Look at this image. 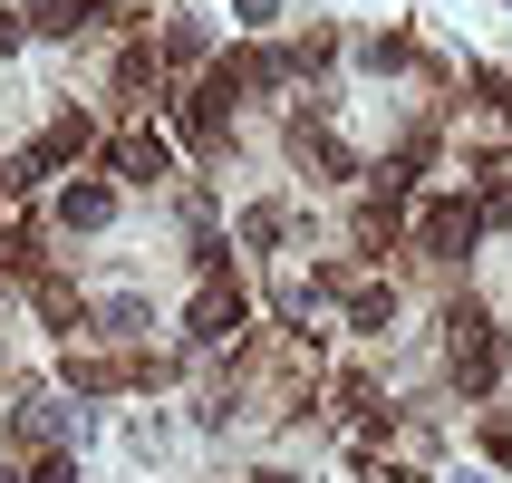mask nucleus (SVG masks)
Segmentation results:
<instances>
[{
	"label": "nucleus",
	"mask_w": 512,
	"mask_h": 483,
	"mask_svg": "<svg viewBox=\"0 0 512 483\" xmlns=\"http://www.w3.org/2000/svg\"><path fill=\"white\" fill-rule=\"evenodd\" d=\"M445 329H455V387H464V397H493V387H503V368H512V339L474 310V300H455V310H445Z\"/></svg>",
	"instance_id": "f257e3e1"
},
{
	"label": "nucleus",
	"mask_w": 512,
	"mask_h": 483,
	"mask_svg": "<svg viewBox=\"0 0 512 483\" xmlns=\"http://www.w3.org/2000/svg\"><path fill=\"white\" fill-rule=\"evenodd\" d=\"M29 483H78V464H68V455H39V474H29Z\"/></svg>",
	"instance_id": "9d476101"
},
{
	"label": "nucleus",
	"mask_w": 512,
	"mask_h": 483,
	"mask_svg": "<svg viewBox=\"0 0 512 483\" xmlns=\"http://www.w3.org/2000/svg\"><path fill=\"white\" fill-rule=\"evenodd\" d=\"M39 310H49L58 329H87V300H78L68 281H39Z\"/></svg>",
	"instance_id": "0eeeda50"
},
{
	"label": "nucleus",
	"mask_w": 512,
	"mask_h": 483,
	"mask_svg": "<svg viewBox=\"0 0 512 483\" xmlns=\"http://www.w3.org/2000/svg\"><path fill=\"white\" fill-rule=\"evenodd\" d=\"M281 232H290L281 203H252V213H242V242H281Z\"/></svg>",
	"instance_id": "1a4fd4ad"
},
{
	"label": "nucleus",
	"mask_w": 512,
	"mask_h": 483,
	"mask_svg": "<svg viewBox=\"0 0 512 483\" xmlns=\"http://www.w3.org/2000/svg\"><path fill=\"white\" fill-rule=\"evenodd\" d=\"M68 387H78V397H107V387H136V368H116V358H68Z\"/></svg>",
	"instance_id": "423d86ee"
},
{
	"label": "nucleus",
	"mask_w": 512,
	"mask_h": 483,
	"mask_svg": "<svg viewBox=\"0 0 512 483\" xmlns=\"http://www.w3.org/2000/svg\"><path fill=\"white\" fill-rule=\"evenodd\" d=\"M232 329H242V290L213 281V290L194 300V339H232Z\"/></svg>",
	"instance_id": "20e7f679"
},
{
	"label": "nucleus",
	"mask_w": 512,
	"mask_h": 483,
	"mask_svg": "<svg viewBox=\"0 0 512 483\" xmlns=\"http://www.w3.org/2000/svg\"><path fill=\"white\" fill-rule=\"evenodd\" d=\"M474 242H484V213L474 203H426V252L435 261H464Z\"/></svg>",
	"instance_id": "f03ea898"
},
{
	"label": "nucleus",
	"mask_w": 512,
	"mask_h": 483,
	"mask_svg": "<svg viewBox=\"0 0 512 483\" xmlns=\"http://www.w3.org/2000/svg\"><path fill=\"white\" fill-rule=\"evenodd\" d=\"M116 174L126 184H155V174H174V145L165 136H116Z\"/></svg>",
	"instance_id": "7ed1b4c3"
},
{
	"label": "nucleus",
	"mask_w": 512,
	"mask_h": 483,
	"mask_svg": "<svg viewBox=\"0 0 512 483\" xmlns=\"http://www.w3.org/2000/svg\"><path fill=\"white\" fill-rule=\"evenodd\" d=\"M348 319H358V329H387V319H397V290H348Z\"/></svg>",
	"instance_id": "6e6552de"
},
{
	"label": "nucleus",
	"mask_w": 512,
	"mask_h": 483,
	"mask_svg": "<svg viewBox=\"0 0 512 483\" xmlns=\"http://www.w3.org/2000/svg\"><path fill=\"white\" fill-rule=\"evenodd\" d=\"M107 213H116V194H107V184H68V194H58V223H68V232H97Z\"/></svg>",
	"instance_id": "39448f33"
},
{
	"label": "nucleus",
	"mask_w": 512,
	"mask_h": 483,
	"mask_svg": "<svg viewBox=\"0 0 512 483\" xmlns=\"http://www.w3.org/2000/svg\"><path fill=\"white\" fill-rule=\"evenodd\" d=\"M0 483H10V474H0Z\"/></svg>",
	"instance_id": "9b49d317"
}]
</instances>
